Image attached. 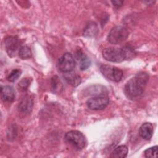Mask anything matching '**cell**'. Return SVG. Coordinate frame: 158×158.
Wrapping results in <instances>:
<instances>
[{
	"instance_id": "6da1fadb",
	"label": "cell",
	"mask_w": 158,
	"mask_h": 158,
	"mask_svg": "<svg viewBox=\"0 0 158 158\" xmlns=\"http://www.w3.org/2000/svg\"><path fill=\"white\" fill-rule=\"evenodd\" d=\"M149 75L145 72H139L135 77L128 80L125 85L124 92L129 99L138 98L144 92L148 82Z\"/></svg>"
},
{
	"instance_id": "7a4b0ae2",
	"label": "cell",
	"mask_w": 158,
	"mask_h": 158,
	"mask_svg": "<svg viewBox=\"0 0 158 158\" xmlns=\"http://www.w3.org/2000/svg\"><path fill=\"white\" fill-rule=\"evenodd\" d=\"M102 56L107 61L117 63L122 62L127 59L125 48L110 47L106 48L102 51Z\"/></svg>"
},
{
	"instance_id": "3957f363",
	"label": "cell",
	"mask_w": 158,
	"mask_h": 158,
	"mask_svg": "<svg viewBox=\"0 0 158 158\" xmlns=\"http://www.w3.org/2000/svg\"><path fill=\"white\" fill-rule=\"evenodd\" d=\"M128 36L127 29L120 25L113 27L109 31L107 36V40L109 43L117 44H120L127 40Z\"/></svg>"
},
{
	"instance_id": "277c9868",
	"label": "cell",
	"mask_w": 158,
	"mask_h": 158,
	"mask_svg": "<svg viewBox=\"0 0 158 158\" xmlns=\"http://www.w3.org/2000/svg\"><path fill=\"white\" fill-rule=\"evenodd\" d=\"M65 139L78 149L84 148L86 143V140L83 134L77 130L68 131L65 135Z\"/></svg>"
},
{
	"instance_id": "5b68a950",
	"label": "cell",
	"mask_w": 158,
	"mask_h": 158,
	"mask_svg": "<svg viewBox=\"0 0 158 158\" xmlns=\"http://www.w3.org/2000/svg\"><path fill=\"white\" fill-rule=\"evenodd\" d=\"M100 71L107 80L115 82L120 81L123 75V72L120 69L108 65H102L100 67Z\"/></svg>"
},
{
	"instance_id": "8992f818",
	"label": "cell",
	"mask_w": 158,
	"mask_h": 158,
	"mask_svg": "<svg viewBox=\"0 0 158 158\" xmlns=\"http://www.w3.org/2000/svg\"><path fill=\"white\" fill-rule=\"evenodd\" d=\"M109 103V98L105 95L93 96L86 101L88 107L93 110H98L105 109Z\"/></svg>"
},
{
	"instance_id": "52a82bcc",
	"label": "cell",
	"mask_w": 158,
	"mask_h": 158,
	"mask_svg": "<svg viewBox=\"0 0 158 158\" xmlns=\"http://www.w3.org/2000/svg\"><path fill=\"white\" fill-rule=\"evenodd\" d=\"M75 65V59L73 56L69 52H66L63 54L58 60V68L64 73L72 71Z\"/></svg>"
},
{
	"instance_id": "ba28073f",
	"label": "cell",
	"mask_w": 158,
	"mask_h": 158,
	"mask_svg": "<svg viewBox=\"0 0 158 158\" xmlns=\"http://www.w3.org/2000/svg\"><path fill=\"white\" fill-rule=\"evenodd\" d=\"M6 51L8 55L13 57L15 55L16 52L19 47V40L17 36H9L4 41Z\"/></svg>"
},
{
	"instance_id": "9c48e42d",
	"label": "cell",
	"mask_w": 158,
	"mask_h": 158,
	"mask_svg": "<svg viewBox=\"0 0 158 158\" xmlns=\"http://www.w3.org/2000/svg\"><path fill=\"white\" fill-rule=\"evenodd\" d=\"M33 99L30 95H26L23 96L18 106L19 111L24 114H30L33 109Z\"/></svg>"
},
{
	"instance_id": "30bf717a",
	"label": "cell",
	"mask_w": 158,
	"mask_h": 158,
	"mask_svg": "<svg viewBox=\"0 0 158 158\" xmlns=\"http://www.w3.org/2000/svg\"><path fill=\"white\" fill-rule=\"evenodd\" d=\"M75 58L80 62V69L81 70L88 69L91 64L90 59L81 49H78L75 52Z\"/></svg>"
},
{
	"instance_id": "8fae6325",
	"label": "cell",
	"mask_w": 158,
	"mask_h": 158,
	"mask_svg": "<svg viewBox=\"0 0 158 158\" xmlns=\"http://www.w3.org/2000/svg\"><path fill=\"white\" fill-rule=\"evenodd\" d=\"M1 97L4 102H12L15 99V91L10 86H2L1 87Z\"/></svg>"
},
{
	"instance_id": "7c38bea8",
	"label": "cell",
	"mask_w": 158,
	"mask_h": 158,
	"mask_svg": "<svg viewBox=\"0 0 158 158\" xmlns=\"http://www.w3.org/2000/svg\"><path fill=\"white\" fill-rule=\"evenodd\" d=\"M63 77L64 78V80L66 81V82L69 85L73 87H76L78 86L81 81V77L78 74H77L73 70L70 72H64Z\"/></svg>"
},
{
	"instance_id": "4fadbf2b",
	"label": "cell",
	"mask_w": 158,
	"mask_h": 158,
	"mask_svg": "<svg viewBox=\"0 0 158 158\" xmlns=\"http://www.w3.org/2000/svg\"><path fill=\"white\" fill-rule=\"evenodd\" d=\"M153 126L151 123L146 122L141 125L139 130V134L141 138L146 140H149L153 135Z\"/></svg>"
},
{
	"instance_id": "5bb4252c",
	"label": "cell",
	"mask_w": 158,
	"mask_h": 158,
	"mask_svg": "<svg viewBox=\"0 0 158 158\" xmlns=\"http://www.w3.org/2000/svg\"><path fill=\"white\" fill-rule=\"evenodd\" d=\"M98 31L97 24L94 22H90L84 28L83 34L85 37H93L98 34Z\"/></svg>"
},
{
	"instance_id": "9a60e30c",
	"label": "cell",
	"mask_w": 158,
	"mask_h": 158,
	"mask_svg": "<svg viewBox=\"0 0 158 158\" xmlns=\"http://www.w3.org/2000/svg\"><path fill=\"white\" fill-rule=\"evenodd\" d=\"M128 152L127 146L125 145H120L117 147L111 153L110 157L112 158H124L127 157Z\"/></svg>"
},
{
	"instance_id": "2e32d148",
	"label": "cell",
	"mask_w": 158,
	"mask_h": 158,
	"mask_svg": "<svg viewBox=\"0 0 158 158\" xmlns=\"http://www.w3.org/2000/svg\"><path fill=\"white\" fill-rule=\"evenodd\" d=\"M89 94L91 95H94V96H106V93H107V91L106 89L102 86L100 85H95L89 88Z\"/></svg>"
},
{
	"instance_id": "e0dca14e",
	"label": "cell",
	"mask_w": 158,
	"mask_h": 158,
	"mask_svg": "<svg viewBox=\"0 0 158 158\" xmlns=\"http://www.w3.org/2000/svg\"><path fill=\"white\" fill-rule=\"evenodd\" d=\"M32 53L30 48L27 46H22L19 50V56L22 59H27L31 57Z\"/></svg>"
},
{
	"instance_id": "ac0fdd59",
	"label": "cell",
	"mask_w": 158,
	"mask_h": 158,
	"mask_svg": "<svg viewBox=\"0 0 158 158\" xmlns=\"http://www.w3.org/2000/svg\"><path fill=\"white\" fill-rule=\"evenodd\" d=\"M51 85H52V89L55 93L59 92V89H62V83H60V80L57 76H54L52 78Z\"/></svg>"
},
{
	"instance_id": "d6986e66",
	"label": "cell",
	"mask_w": 158,
	"mask_h": 158,
	"mask_svg": "<svg viewBox=\"0 0 158 158\" xmlns=\"http://www.w3.org/2000/svg\"><path fill=\"white\" fill-rule=\"evenodd\" d=\"M146 157H157V146H155L146 149L144 152Z\"/></svg>"
},
{
	"instance_id": "ffe728a7",
	"label": "cell",
	"mask_w": 158,
	"mask_h": 158,
	"mask_svg": "<svg viewBox=\"0 0 158 158\" xmlns=\"http://www.w3.org/2000/svg\"><path fill=\"white\" fill-rule=\"evenodd\" d=\"M22 71L19 69H14L8 75L7 80L10 82H14L17 80L19 77L20 76Z\"/></svg>"
},
{
	"instance_id": "44dd1931",
	"label": "cell",
	"mask_w": 158,
	"mask_h": 158,
	"mask_svg": "<svg viewBox=\"0 0 158 158\" xmlns=\"http://www.w3.org/2000/svg\"><path fill=\"white\" fill-rule=\"evenodd\" d=\"M30 83H31V80L30 78H22L19 82V84H18V86L20 88V89H21L22 91H27L28 86H30Z\"/></svg>"
},
{
	"instance_id": "7402d4cb",
	"label": "cell",
	"mask_w": 158,
	"mask_h": 158,
	"mask_svg": "<svg viewBox=\"0 0 158 158\" xmlns=\"http://www.w3.org/2000/svg\"><path fill=\"white\" fill-rule=\"evenodd\" d=\"M112 3L114 6L120 7L122 5V4L123 3V1H112Z\"/></svg>"
}]
</instances>
